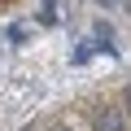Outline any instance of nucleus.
<instances>
[{"mask_svg":"<svg viewBox=\"0 0 131 131\" xmlns=\"http://www.w3.org/2000/svg\"><path fill=\"white\" fill-rule=\"evenodd\" d=\"M92 131H127V114L122 109H101L92 118Z\"/></svg>","mask_w":131,"mask_h":131,"instance_id":"1","label":"nucleus"},{"mask_svg":"<svg viewBox=\"0 0 131 131\" xmlns=\"http://www.w3.org/2000/svg\"><path fill=\"white\" fill-rule=\"evenodd\" d=\"M26 35H31V31H26V26H22V22H13V26H9V39H13V44H22V39H26Z\"/></svg>","mask_w":131,"mask_h":131,"instance_id":"2","label":"nucleus"},{"mask_svg":"<svg viewBox=\"0 0 131 131\" xmlns=\"http://www.w3.org/2000/svg\"><path fill=\"white\" fill-rule=\"evenodd\" d=\"M127 109H131V83H127Z\"/></svg>","mask_w":131,"mask_h":131,"instance_id":"3","label":"nucleus"},{"mask_svg":"<svg viewBox=\"0 0 131 131\" xmlns=\"http://www.w3.org/2000/svg\"><path fill=\"white\" fill-rule=\"evenodd\" d=\"M52 131H70V127H52Z\"/></svg>","mask_w":131,"mask_h":131,"instance_id":"4","label":"nucleus"}]
</instances>
